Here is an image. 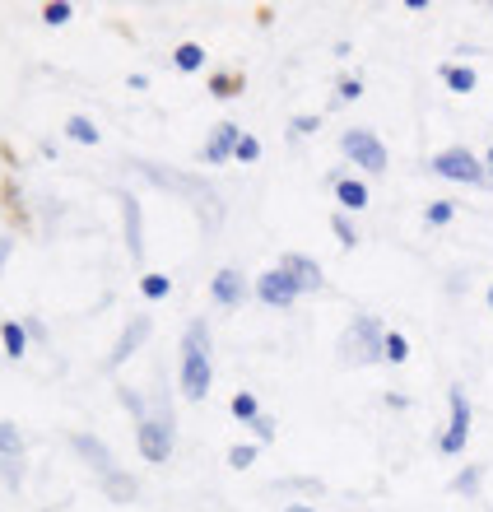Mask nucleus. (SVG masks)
I'll return each mask as SVG.
<instances>
[{
	"instance_id": "obj_27",
	"label": "nucleus",
	"mask_w": 493,
	"mask_h": 512,
	"mask_svg": "<svg viewBox=\"0 0 493 512\" xmlns=\"http://www.w3.org/2000/svg\"><path fill=\"white\" fill-rule=\"evenodd\" d=\"M405 359H410V340L400 331H387V364H405Z\"/></svg>"
},
{
	"instance_id": "obj_5",
	"label": "nucleus",
	"mask_w": 493,
	"mask_h": 512,
	"mask_svg": "<svg viewBox=\"0 0 493 512\" xmlns=\"http://www.w3.org/2000/svg\"><path fill=\"white\" fill-rule=\"evenodd\" d=\"M340 149H345L349 163H359L368 173H387V145H382L368 126H354V131L340 135Z\"/></svg>"
},
{
	"instance_id": "obj_4",
	"label": "nucleus",
	"mask_w": 493,
	"mask_h": 512,
	"mask_svg": "<svg viewBox=\"0 0 493 512\" xmlns=\"http://www.w3.org/2000/svg\"><path fill=\"white\" fill-rule=\"evenodd\" d=\"M173 443H177L173 415H145L135 424V447H140V457L154 461V466L173 457Z\"/></svg>"
},
{
	"instance_id": "obj_18",
	"label": "nucleus",
	"mask_w": 493,
	"mask_h": 512,
	"mask_svg": "<svg viewBox=\"0 0 493 512\" xmlns=\"http://www.w3.org/2000/svg\"><path fill=\"white\" fill-rule=\"evenodd\" d=\"M442 80H447V89H452V94H475L480 75H475L470 66H442Z\"/></svg>"
},
{
	"instance_id": "obj_19",
	"label": "nucleus",
	"mask_w": 493,
	"mask_h": 512,
	"mask_svg": "<svg viewBox=\"0 0 493 512\" xmlns=\"http://www.w3.org/2000/svg\"><path fill=\"white\" fill-rule=\"evenodd\" d=\"M24 457V433L14 424H0V461H19Z\"/></svg>"
},
{
	"instance_id": "obj_3",
	"label": "nucleus",
	"mask_w": 493,
	"mask_h": 512,
	"mask_svg": "<svg viewBox=\"0 0 493 512\" xmlns=\"http://www.w3.org/2000/svg\"><path fill=\"white\" fill-rule=\"evenodd\" d=\"M377 359H387V331L377 317L359 312L349 331L340 336V364L345 368H363V364H377Z\"/></svg>"
},
{
	"instance_id": "obj_38",
	"label": "nucleus",
	"mask_w": 493,
	"mask_h": 512,
	"mask_svg": "<svg viewBox=\"0 0 493 512\" xmlns=\"http://www.w3.org/2000/svg\"><path fill=\"white\" fill-rule=\"evenodd\" d=\"M489 168H493V149H489Z\"/></svg>"
},
{
	"instance_id": "obj_29",
	"label": "nucleus",
	"mask_w": 493,
	"mask_h": 512,
	"mask_svg": "<svg viewBox=\"0 0 493 512\" xmlns=\"http://www.w3.org/2000/svg\"><path fill=\"white\" fill-rule=\"evenodd\" d=\"M480 475H484L480 466H466V471L456 475V485H452V489H456V494H475V489H480Z\"/></svg>"
},
{
	"instance_id": "obj_21",
	"label": "nucleus",
	"mask_w": 493,
	"mask_h": 512,
	"mask_svg": "<svg viewBox=\"0 0 493 512\" xmlns=\"http://www.w3.org/2000/svg\"><path fill=\"white\" fill-rule=\"evenodd\" d=\"M75 19V5H66V0H52V5H42V24L47 28H61Z\"/></svg>"
},
{
	"instance_id": "obj_39",
	"label": "nucleus",
	"mask_w": 493,
	"mask_h": 512,
	"mask_svg": "<svg viewBox=\"0 0 493 512\" xmlns=\"http://www.w3.org/2000/svg\"><path fill=\"white\" fill-rule=\"evenodd\" d=\"M489 303H493V289H489Z\"/></svg>"
},
{
	"instance_id": "obj_34",
	"label": "nucleus",
	"mask_w": 493,
	"mask_h": 512,
	"mask_svg": "<svg viewBox=\"0 0 493 512\" xmlns=\"http://www.w3.org/2000/svg\"><path fill=\"white\" fill-rule=\"evenodd\" d=\"M354 98H363V84L359 80H340V103H354Z\"/></svg>"
},
{
	"instance_id": "obj_16",
	"label": "nucleus",
	"mask_w": 493,
	"mask_h": 512,
	"mask_svg": "<svg viewBox=\"0 0 493 512\" xmlns=\"http://www.w3.org/2000/svg\"><path fill=\"white\" fill-rule=\"evenodd\" d=\"M335 201L345 205V210H368V187H363L359 177H335Z\"/></svg>"
},
{
	"instance_id": "obj_13",
	"label": "nucleus",
	"mask_w": 493,
	"mask_h": 512,
	"mask_svg": "<svg viewBox=\"0 0 493 512\" xmlns=\"http://www.w3.org/2000/svg\"><path fill=\"white\" fill-rule=\"evenodd\" d=\"M210 294H214V303H219V308H238L242 298H247V280H242L233 266H224L210 280Z\"/></svg>"
},
{
	"instance_id": "obj_11",
	"label": "nucleus",
	"mask_w": 493,
	"mask_h": 512,
	"mask_svg": "<svg viewBox=\"0 0 493 512\" xmlns=\"http://www.w3.org/2000/svg\"><path fill=\"white\" fill-rule=\"evenodd\" d=\"M280 270L284 275H289V280L298 284V289H303V294H317L321 284H326V275H321V266L317 261H312V256H303V252H289L280 261Z\"/></svg>"
},
{
	"instance_id": "obj_28",
	"label": "nucleus",
	"mask_w": 493,
	"mask_h": 512,
	"mask_svg": "<svg viewBox=\"0 0 493 512\" xmlns=\"http://www.w3.org/2000/svg\"><path fill=\"white\" fill-rule=\"evenodd\" d=\"M252 461H256V447L252 443H238L233 452H228V466H233V471H247Z\"/></svg>"
},
{
	"instance_id": "obj_22",
	"label": "nucleus",
	"mask_w": 493,
	"mask_h": 512,
	"mask_svg": "<svg viewBox=\"0 0 493 512\" xmlns=\"http://www.w3.org/2000/svg\"><path fill=\"white\" fill-rule=\"evenodd\" d=\"M66 135H70V140H80V145H98V126L89 122V117H70Z\"/></svg>"
},
{
	"instance_id": "obj_32",
	"label": "nucleus",
	"mask_w": 493,
	"mask_h": 512,
	"mask_svg": "<svg viewBox=\"0 0 493 512\" xmlns=\"http://www.w3.org/2000/svg\"><path fill=\"white\" fill-rule=\"evenodd\" d=\"M317 126H321V117H294V122H289V135L298 140V135H312Z\"/></svg>"
},
{
	"instance_id": "obj_12",
	"label": "nucleus",
	"mask_w": 493,
	"mask_h": 512,
	"mask_svg": "<svg viewBox=\"0 0 493 512\" xmlns=\"http://www.w3.org/2000/svg\"><path fill=\"white\" fill-rule=\"evenodd\" d=\"M149 331H154V326H149V317H135V322L121 331L117 345H112V354H107V368H121V364H126V359H131V354L149 340Z\"/></svg>"
},
{
	"instance_id": "obj_23",
	"label": "nucleus",
	"mask_w": 493,
	"mask_h": 512,
	"mask_svg": "<svg viewBox=\"0 0 493 512\" xmlns=\"http://www.w3.org/2000/svg\"><path fill=\"white\" fill-rule=\"evenodd\" d=\"M256 415H261V405H256V396H252V391H238V396H233V419H242V424H252Z\"/></svg>"
},
{
	"instance_id": "obj_33",
	"label": "nucleus",
	"mask_w": 493,
	"mask_h": 512,
	"mask_svg": "<svg viewBox=\"0 0 493 512\" xmlns=\"http://www.w3.org/2000/svg\"><path fill=\"white\" fill-rule=\"evenodd\" d=\"M261 159V145H256L252 135H242V145H238V163H256Z\"/></svg>"
},
{
	"instance_id": "obj_15",
	"label": "nucleus",
	"mask_w": 493,
	"mask_h": 512,
	"mask_svg": "<svg viewBox=\"0 0 493 512\" xmlns=\"http://www.w3.org/2000/svg\"><path fill=\"white\" fill-rule=\"evenodd\" d=\"M98 485H103V494L112 503H135V499H140V480H135V475H126V471H112L107 480H98Z\"/></svg>"
},
{
	"instance_id": "obj_6",
	"label": "nucleus",
	"mask_w": 493,
	"mask_h": 512,
	"mask_svg": "<svg viewBox=\"0 0 493 512\" xmlns=\"http://www.w3.org/2000/svg\"><path fill=\"white\" fill-rule=\"evenodd\" d=\"M428 168H433L438 177H447V182H466V187H480L484 182V163L475 159L470 149H442Z\"/></svg>"
},
{
	"instance_id": "obj_17",
	"label": "nucleus",
	"mask_w": 493,
	"mask_h": 512,
	"mask_svg": "<svg viewBox=\"0 0 493 512\" xmlns=\"http://www.w3.org/2000/svg\"><path fill=\"white\" fill-rule=\"evenodd\" d=\"M0 340H5V354H10V359H24V354H28L24 322H0Z\"/></svg>"
},
{
	"instance_id": "obj_31",
	"label": "nucleus",
	"mask_w": 493,
	"mask_h": 512,
	"mask_svg": "<svg viewBox=\"0 0 493 512\" xmlns=\"http://www.w3.org/2000/svg\"><path fill=\"white\" fill-rule=\"evenodd\" d=\"M252 433L261 438V443H270V438H275V419H270V415H256L252 419Z\"/></svg>"
},
{
	"instance_id": "obj_24",
	"label": "nucleus",
	"mask_w": 493,
	"mask_h": 512,
	"mask_svg": "<svg viewBox=\"0 0 493 512\" xmlns=\"http://www.w3.org/2000/svg\"><path fill=\"white\" fill-rule=\"evenodd\" d=\"M168 289H173V280H168V275H145V280H140V294H145L149 303L168 298Z\"/></svg>"
},
{
	"instance_id": "obj_25",
	"label": "nucleus",
	"mask_w": 493,
	"mask_h": 512,
	"mask_svg": "<svg viewBox=\"0 0 493 512\" xmlns=\"http://www.w3.org/2000/svg\"><path fill=\"white\" fill-rule=\"evenodd\" d=\"M331 229H335V238H340V247H359V229L349 224L345 210H340V215H331Z\"/></svg>"
},
{
	"instance_id": "obj_2",
	"label": "nucleus",
	"mask_w": 493,
	"mask_h": 512,
	"mask_svg": "<svg viewBox=\"0 0 493 512\" xmlns=\"http://www.w3.org/2000/svg\"><path fill=\"white\" fill-rule=\"evenodd\" d=\"M135 173L149 177V182H159V187H168V191H177V196H191V201L200 205V215H205V229H214V224H219V215H224L219 191H214L205 177L173 173V168H163V163H135Z\"/></svg>"
},
{
	"instance_id": "obj_37",
	"label": "nucleus",
	"mask_w": 493,
	"mask_h": 512,
	"mask_svg": "<svg viewBox=\"0 0 493 512\" xmlns=\"http://www.w3.org/2000/svg\"><path fill=\"white\" fill-rule=\"evenodd\" d=\"M284 512H317V508H307V503H289Z\"/></svg>"
},
{
	"instance_id": "obj_26",
	"label": "nucleus",
	"mask_w": 493,
	"mask_h": 512,
	"mask_svg": "<svg viewBox=\"0 0 493 512\" xmlns=\"http://www.w3.org/2000/svg\"><path fill=\"white\" fill-rule=\"evenodd\" d=\"M424 219L433 224V229H442V224H452V219H456V205H452V201H433V205L424 210Z\"/></svg>"
},
{
	"instance_id": "obj_1",
	"label": "nucleus",
	"mask_w": 493,
	"mask_h": 512,
	"mask_svg": "<svg viewBox=\"0 0 493 512\" xmlns=\"http://www.w3.org/2000/svg\"><path fill=\"white\" fill-rule=\"evenodd\" d=\"M177 382L187 401H205L214 382V359H210V326L191 322L182 336V364H177Z\"/></svg>"
},
{
	"instance_id": "obj_30",
	"label": "nucleus",
	"mask_w": 493,
	"mask_h": 512,
	"mask_svg": "<svg viewBox=\"0 0 493 512\" xmlns=\"http://www.w3.org/2000/svg\"><path fill=\"white\" fill-rule=\"evenodd\" d=\"M238 75H214V80H210V94L214 98H233V89H238Z\"/></svg>"
},
{
	"instance_id": "obj_7",
	"label": "nucleus",
	"mask_w": 493,
	"mask_h": 512,
	"mask_svg": "<svg viewBox=\"0 0 493 512\" xmlns=\"http://www.w3.org/2000/svg\"><path fill=\"white\" fill-rule=\"evenodd\" d=\"M447 410H452V419H447V433L438 438V447L447 452V457H456L470 438V396L461 387H452L447 391Z\"/></svg>"
},
{
	"instance_id": "obj_35",
	"label": "nucleus",
	"mask_w": 493,
	"mask_h": 512,
	"mask_svg": "<svg viewBox=\"0 0 493 512\" xmlns=\"http://www.w3.org/2000/svg\"><path fill=\"white\" fill-rule=\"evenodd\" d=\"M24 331H28V340H38V345H42V340H47V326H42L38 317H28V322H24Z\"/></svg>"
},
{
	"instance_id": "obj_14",
	"label": "nucleus",
	"mask_w": 493,
	"mask_h": 512,
	"mask_svg": "<svg viewBox=\"0 0 493 512\" xmlns=\"http://www.w3.org/2000/svg\"><path fill=\"white\" fill-rule=\"evenodd\" d=\"M121 219H126V247L140 261L145 256V219H140V201H135L131 191H121Z\"/></svg>"
},
{
	"instance_id": "obj_20",
	"label": "nucleus",
	"mask_w": 493,
	"mask_h": 512,
	"mask_svg": "<svg viewBox=\"0 0 493 512\" xmlns=\"http://www.w3.org/2000/svg\"><path fill=\"white\" fill-rule=\"evenodd\" d=\"M173 66L177 70H200L205 66V47H200V42H182V47L173 52Z\"/></svg>"
},
{
	"instance_id": "obj_8",
	"label": "nucleus",
	"mask_w": 493,
	"mask_h": 512,
	"mask_svg": "<svg viewBox=\"0 0 493 512\" xmlns=\"http://www.w3.org/2000/svg\"><path fill=\"white\" fill-rule=\"evenodd\" d=\"M238 145H242V126L219 122L210 131V140H205V149H200V159L210 163V168H224L228 159H238Z\"/></svg>"
},
{
	"instance_id": "obj_9",
	"label": "nucleus",
	"mask_w": 493,
	"mask_h": 512,
	"mask_svg": "<svg viewBox=\"0 0 493 512\" xmlns=\"http://www.w3.org/2000/svg\"><path fill=\"white\" fill-rule=\"evenodd\" d=\"M298 294H303V289H298V284L289 280L280 266L266 270V275L256 280V298H261L266 308H289V303H298Z\"/></svg>"
},
{
	"instance_id": "obj_10",
	"label": "nucleus",
	"mask_w": 493,
	"mask_h": 512,
	"mask_svg": "<svg viewBox=\"0 0 493 512\" xmlns=\"http://www.w3.org/2000/svg\"><path fill=\"white\" fill-rule=\"evenodd\" d=\"M70 447H75V457L89 461V471H94L98 480H107V475L117 471V457H112V447H107L103 438H94V433H75V438H70Z\"/></svg>"
},
{
	"instance_id": "obj_36",
	"label": "nucleus",
	"mask_w": 493,
	"mask_h": 512,
	"mask_svg": "<svg viewBox=\"0 0 493 512\" xmlns=\"http://www.w3.org/2000/svg\"><path fill=\"white\" fill-rule=\"evenodd\" d=\"M10 252H14V243H10V238H0V270H5V261H10Z\"/></svg>"
}]
</instances>
